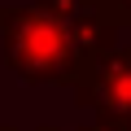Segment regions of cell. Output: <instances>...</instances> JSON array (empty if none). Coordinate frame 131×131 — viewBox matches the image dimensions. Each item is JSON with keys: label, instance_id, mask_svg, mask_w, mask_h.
Instances as JSON below:
<instances>
[{"label": "cell", "instance_id": "obj_2", "mask_svg": "<svg viewBox=\"0 0 131 131\" xmlns=\"http://www.w3.org/2000/svg\"><path fill=\"white\" fill-rule=\"evenodd\" d=\"M74 96L101 114V131H122L131 122V48L105 52L74 83Z\"/></svg>", "mask_w": 131, "mask_h": 131}, {"label": "cell", "instance_id": "obj_3", "mask_svg": "<svg viewBox=\"0 0 131 131\" xmlns=\"http://www.w3.org/2000/svg\"><path fill=\"white\" fill-rule=\"evenodd\" d=\"M39 131H48V127H39Z\"/></svg>", "mask_w": 131, "mask_h": 131}, {"label": "cell", "instance_id": "obj_1", "mask_svg": "<svg viewBox=\"0 0 131 131\" xmlns=\"http://www.w3.org/2000/svg\"><path fill=\"white\" fill-rule=\"evenodd\" d=\"M0 39H5V61L26 83H79L105 57L48 0L0 9Z\"/></svg>", "mask_w": 131, "mask_h": 131}]
</instances>
